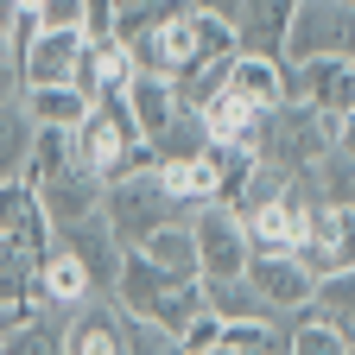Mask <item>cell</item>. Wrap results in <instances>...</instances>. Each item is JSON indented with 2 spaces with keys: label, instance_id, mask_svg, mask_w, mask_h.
I'll return each instance as SVG.
<instances>
[{
  "label": "cell",
  "instance_id": "cell-21",
  "mask_svg": "<svg viewBox=\"0 0 355 355\" xmlns=\"http://www.w3.org/2000/svg\"><path fill=\"white\" fill-rule=\"evenodd\" d=\"M140 254L159 266V273H171V279H203V273H197V241H191V222H165V229H153V235L140 241Z\"/></svg>",
  "mask_w": 355,
  "mask_h": 355
},
{
  "label": "cell",
  "instance_id": "cell-26",
  "mask_svg": "<svg viewBox=\"0 0 355 355\" xmlns=\"http://www.w3.org/2000/svg\"><path fill=\"white\" fill-rule=\"evenodd\" d=\"M171 7H184V0H114V38H140L146 26H159Z\"/></svg>",
  "mask_w": 355,
  "mask_h": 355
},
{
  "label": "cell",
  "instance_id": "cell-8",
  "mask_svg": "<svg viewBox=\"0 0 355 355\" xmlns=\"http://www.w3.org/2000/svg\"><path fill=\"white\" fill-rule=\"evenodd\" d=\"M286 96L292 102H311L343 121V108L355 102V58L343 51H324V58H304V64H286Z\"/></svg>",
  "mask_w": 355,
  "mask_h": 355
},
{
  "label": "cell",
  "instance_id": "cell-32",
  "mask_svg": "<svg viewBox=\"0 0 355 355\" xmlns=\"http://www.w3.org/2000/svg\"><path fill=\"white\" fill-rule=\"evenodd\" d=\"M19 19H26V13H19V0H0V32L13 38V26H19Z\"/></svg>",
  "mask_w": 355,
  "mask_h": 355
},
{
  "label": "cell",
  "instance_id": "cell-9",
  "mask_svg": "<svg viewBox=\"0 0 355 355\" xmlns=\"http://www.w3.org/2000/svg\"><path fill=\"white\" fill-rule=\"evenodd\" d=\"M51 248H64V254H76L83 266H89V279H96V298H108L114 292V273H121V241H114V229H108V216L96 209V216H83V222H64V229H51Z\"/></svg>",
  "mask_w": 355,
  "mask_h": 355
},
{
  "label": "cell",
  "instance_id": "cell-25",
  "mask_svg": "<svg viewBox=\"0 0 355 355\" xmlns=\"http://www.w3.org/2000/svg\"><path fill=\"white\" fill-rule=\"evenodd\" d=\"M286 355H349V336L324 318H286Z\"/></svg>",
  "mask_w": 355,
  "mask_h": 355
},
{
  "label": "cell",
  "instance_id": "cell-13",
  "mask_svg": "<svg viewBox=\"0 0 355 355\" xmlns=\"http://www.w3.org/2000/svg\"><path fill=\"white\" fill-rule=\"evenodd\" d=\"M133 83V58L121 38H83V58H76V76L70 89L83 102H102V96H121V89Z\"/></svg>",
  "mask_w": 355,
  "mask_h": 355
},
{
  "label": "cell",
  "instance_id": "cell-5",
  "mask_svg": "<svg viewBox=\"0 0 355 355\" xmlns=\"http://www.w3.org/2000/svg\"><path fill=\"white\" fill-rule=\"evenodd\" d=\"M248 286L273 304V318L286 324V318H304V304H311V286H318V273L292 254V248H254L248 254Z\"/></svg>",
  "mask_w": 355,
  "mask_h": 355
},
{
  "label": "cell",
  "instance_id": "cell-34",
  "mask_svg": "<svg viewBox=\"0 0 355 355\" xmlns=\"http://www.w3.org/2000/svg\"><path fill=\"white\" fill-rule=\"evenodd\" d=\"M184 355H235L229 343H209V349H184Z\"/></svg>",
  "mask_w": 355,
  "mask_h": 355
},
{
  "label": "cell",
  "instance_id": "cell-2",
  "mask_svg": "<svg viewBox=\"0 0 355 355\" xmlns=\"http://www.w3.org/2000/svg\"><path fill=\"white\" fill-rule=\"evenodd\" d=\"M70 140H76V165H89L102 184H114V178L153 165V146H146V133L133 127V114H127L121 96L89 102V114L70 127Z\"/></svg>",
  "mask_w": 355,
  "mask_h": 355
},
{
  "label": "cell",
  "instance_id": "cell-24",
  "mask_svg": "<svg viewBox=\"0 0 355 355\" xmlns=\"http://www.w3.org/2000/svg\"><path fill=\"white\" fill-rule=\"evenodd\" d=\"M32 114L19 108V96L0 102V178H19L26 171V153H32Z\"/></svg>",
  "mask_w": 355,
  "mask_h": 355
},
{
  "label": "cell",
  "instance_id": "cell-35",
  "mask_svg": "<svg viewBox=\"0 0 355 355\" xmlns=\"http://www.w3.org/2000/svg\"><path fill=\"white\" fill-rule=\"evenodd\" d=\"M349 355H355V336H349Z\"/></svg>",
  "mask_w": 355,
  "mask_h": 355
},
{
  "label": "cell",
  "instance_id": "cell-20",
  "mask_svg": "<svg viewBox=\"0 0 355 355\" xmlns=\"http://www.w3.org/2000/svg\"><path fill=\"white\" fill-rule=\"evenodd\" d=\"M64 330H70V311H19V324L7 330V343H0V355H64Z\"/></svg>",
  "mask_w": 355,
  "mask_h": 355
},
{
  "label": "cell",
  "instance_id": "cell-7",
  "mask_svg": "<svg viewBox=\"0 0 355 355\" xmlns=\"http://www.w3.org/2000/svg\"><path fill=\"white\" fill-rule=\"evenodd\" d=\"M311 273H336V266H355V209H343V203H330V197H318L304 209V229H298V248H292Z\"/></svg>",
  "mask_w": 355,
  "mask_h": 355
},
{
  "label": "cell",
  "instance_id": "cell-28",
  "mask_svg": "<svg viewBox=\"0 0 355 355\" xmlns=\"http://www.w3.org/2000/svg\"><path fill=\"white\" fill-rule=\"evenodd\" d=\"M32 26H76L83 32V0H38V7H32Z\"/></svg>",
  "mask_w": 355,
  "mask_h": 355
},
{
  "label": "cell",
  "instance_id": "cell-29",
  "mask_svg": "<svg viewBox=\"0 0 355 355\" xmlns=\"http://www.w3.org/2000/svg\"><path fill=\"white\" fill-rule=\"evenodd\" d=\"M7 96H19V44L0 32V102Z\"/></svg>",
  "mask_w": 355,
  "mask_h": 355
},
{
  "label": "cell",
  "instance_id": "cell-18",
  "mask_svg": "<svg viewBox=\"0 0 355 355\" xmlns=\"http://www.w3.org/2000/svg\"><path fill=\"white\" fill-rule=\"evenodd\" d=\"M0 235H19L38 254H51V222H44L38 191L26 184V178H0Z\"/></svg>",
  "mask_w": 355,
  "mask_h": 355
},
{
  "label": "cell",
  "instance_id": "cell-27",
  "mask_svg": "<svg viewBox=\"0 0 355 355\" xmlns=\"http://www.w3.org/2000/svg\"><path fill=\"white\" fill-rule=\"evenodd\" d=\"M127 355H184V343L146 318H127Z\"/></svg>",
  "mask_w": 355,
  "mask_h": 355
},
{
  "label": "cell",
  "instance_id": "cell-33",
  "mask_svg": "<svg viewBox=\"0 0 355 355\" xmlns=\"http://www.w3.org/2000/svg\"><path fill=\"white\" fill-rule=\"evenodd\" d=\"M19 324V304H0V343H7V330Z\"/></svg>",
  "mask_w": 355,
  "mask_h": 355
},
{
  "label": "cell",
  "instance_id": "cell-6",
  "mask_svg": "<svg viewBox=\"0 0 355 355\" xmlns=\"http://www.w3.org/2000/svg\"><path fill=\"white\" fill-rule=\"evenodd\" d=\"M191 241H197V273L203 279H229L248 266V222L216 197L203 209H191Z\"/></svg>",
  "mask_w": 355,
  "mask_h": 355
},
{
  "label": "cell",
  "instance_id": "cell-14",
  "mask_svg": "<svg viewBox=\"0 0 355 355\" xmlns=\"http://www.w3.org/2000/svg\"><path fill=\"white\" fill-rule=\"evenodd\" d=\"M153 178H159V191L191 216V209H203V203L216 197L222 165H216V146H203V153H191V159H153Z\"/></svg>",
  "mask_w": 355,
  "mask_h": 355
},
{
  "label": "cell",
  "instance_id": "cell-10",
  "mask_svg": "<svg viewBox=\"0 0 355 355\" xmlns=\"http://www.w3.org/2000/svg\"><path fill=\"white\" fill-rule=\"evenodd\" d=\"M76 58H83V32H76V26H38V32L19 44V89L70 83V76H76Z\"/></svg>",
  "mask_w": 355,
  "mask_h": 355
},
{
  "label": "cell",
  "instance_id": "cell-11",
  "mask_svg": "<svg viewBox=\"0 0 355 355\" xmlns=\"http://www.w3.org/2000/svg\"><path fill=\"white\" fill-rule=\"evenodd\" d=\"M38 209H44V222L51 229H64V222H83V216H96L102 209V178L89 171V165H58L51 178H38Z\"/></svg>",
  "mask_w": 355,
  "mask_h": 355
},
{
  "label": "cell",
  "instance_id": "cell-3",
  "mask_svg": "<svg viewBox=\"0 0 355 355\" xmlns=\"http://www.w3.org/2000/svg\"><path fill=\"white\" fill-rule=\"evenodd\" d=\"M330 146H336V114L311 108V102H292V96L279 108H266V121L254 133V159L279 165V171H311Z\"/></svg>",
  "mask_w": 355,
  "mask_h": 355
},
{
  "label": "cell",
  "instance_id": "cell-17",
  "mask_svg": "<svg viewBox=\"0 0 355 355\" xmlns=\"http://www.w3.org/2000/svg\"><path fill=\"white\" fill-rule=\"evenodd\" d=\"M121 102H127L133 127H140L146 140L178 121V89H171V76H153V70H133V83L121 89Z\"/></svg>",
  "mask_w": 355,
  "mask_h": 355
},
{
  "label": "cell",
  "instance_id": "cell-19",
  "mask_svg": "<svg viewBox=\"0 0 355 355\" xmlns=\"http://www.w3.org/2000/svg\"><path fill=\"white\" fill-rule=\"evenodd\" d=\"M203 304L216 311L222 324H279V318H273V304H266V298L248 286V273H229V279H203Z\"/></svg>",
  "mask_w": 355,
  "mask_h": 355
},
{
  "label": "cell",
  "instance_id": "cell-16",
  "mask_svg": "<svg viewBox=\"0 0 355 355\" xmlns=\"http://www.w3.org/2000/svg\"><path fill=\"white\" fill-rule=\"evenodd\" d=\"M292 13H298V0H241V7H235V38H241V51L279 58Z\"/></svg>",
  "mask_w": 355,
  "mask_h": 355
},
{
  "label": "cell",
  "instance_id": "cell-22",
  "mask_svg": "<svg viewBox=\"0 0 355 355\" xmlns=\"http://www.w3.org/2000/svg\"><path fill=\"white\" fill-rule=\"evenodd\" d=\"M304 318H324V324H336L343 336H355V266H336V273H324L318 286H311Z\"/></svg>",
  "mask_w": 355,
  "mask_h": 355
},
{
  "label": "cell",
  "instance_id": "cell-15",
  "mask_svg": "<svg viewBox=\"0 0 355 355\" xmlns=\"http://www.w3.org/2000/svg\"><path fill=\"white\" fill-rule=\"evenodd\" d=\"M229 96H241L248 108H279L286 102V64L279 58H260V51H235L229 58Z\"/></svg>",
  "mask_w": 355,
  "mask_h": 355
},
{
  "label": "cell",
  "instance_id": "cell-23",
  "mask_svg": "<svg viewBox=\"0 0 355 355\" xmlns=\"http://www.w3.org/2000/svg\"><path fill=\"white\" fill-rule=\"evenodd\" d=\"M19 108L32 114V127H76L89 114V102L76 96L70 83H38V89H19Z\"/></svg>",
  "mask_w": 355,
  "mask_h": 355
},
{
  "label": "cell",
  "instance_id": "cell-31",
  "mask_svg": "<svg viewBox=\"0 0 355 355\" xmlns=\"http://www.w3.org/2000/svg\"><path fill=\"white\" fill-rule=\"evenodd\" d=\"M343 58H355V7H343V44H336Z\"/></svg>",
  "mask_w": 355,
  "mask_h": 355
},
{
  "label": "cell",
  "instance_id": "cell-4",
  "mask_svg": "<svg viewBox=\"0 0 355 355\" xmlns=\"http://www.w3.org/2000/svg\"><path fill=\"white\" fill-rule=\"evenodd\" d=\"M102 216H108V229H114L121 248H140L153 229H165V222H191L184 209H178V203L159 191L153 165H146V171L114 178V184H102Z\"/></svg>",
  "mask_w": 355,
  "mask_h": 355
},
{
  "label": "cell",
  "instance_id": "cell-12",
  "mask_svg": "<svg viewBox=\"0 0 355 355\" xmlns=\"http://www.w3.org/2000/svg\"><path fill=\"white\" fill-rule=\"evenodd\" d=\"M336 44H343V0H298V13L286 26V44H279V64L324 58Z\"/></svg>",
  "mask_w": 355,
  "mask_h": 355
},
{
  "label": "cell",
  "instance_id": "cell-1",
  "mask_svg": "<svg viewBox=\"0 0 355 355\" xmlns=\"http://www.w3.org/2000/svg\"><path fill=\"white\" fill-rule=\"evenodd\" d=\"M108 298L127 311V318H146V324H159V330L178 336V330L203 311V279H171V273H159L140 248H127Z\"/></svg>",
  "mask_w": 355,
  "mask_h": 355
},
{
  "label": "cell",
  "instance_id": "cell-30",
  "mask_svg": "<svg viewBox=\"0 0 355 355\" xmlns=\"http://www.w3.org/2000/svg\"><path fill=\"white\" fill-rule=\"evenodd\" d=\"M191 7H197V13H216V19H229V26H235V7H241V0H191Z\"/></svg>",
  "mask_w": 355,
  "mask_h": 355
}]
</instances>
